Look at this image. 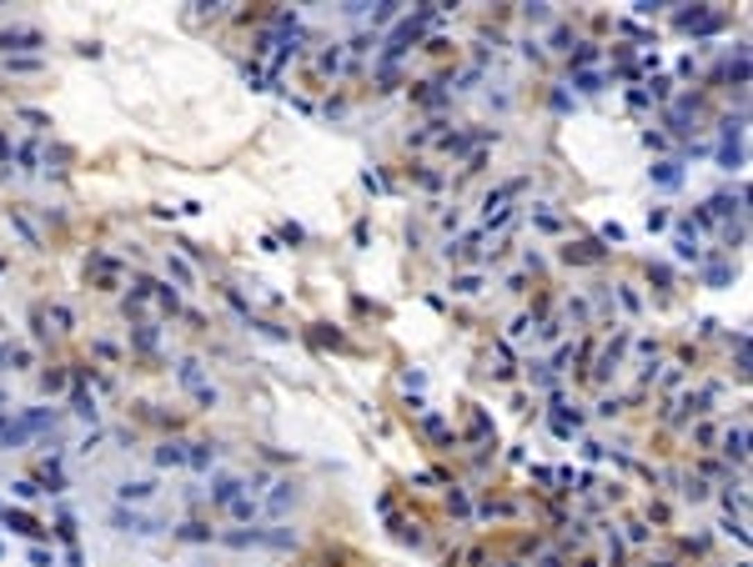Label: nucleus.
<instances>
[{
  "instance_id": "nucleus-1",
  "label": "nucleus",
  "mask_w": 753,
  "mask_h": 567,
  "mask_svg": "<svg viewBox=\"0 0 753 567\" xmlns=\"http://www.w3.org/2000/svg\"><path fill=\"white\" fill-rule=\"evenodd\" d=\"M176 382H181L191 396H196V407H206V412L221 402V392L211 387V376L201 372V362H196V356H181V362H176Z\"/></svg>"
},
{
  "instance_id": "nucleus-2",
  "label": "nucleus",
  "mask_w": 753,
  "mask_h": 567,
  "mask_svg": "<svg viewBox=\"0 0 753 567\" xmlns=\"http://www.w3.org/2000/svg\"><path fill=\"white\" fill-rule=\"evenodd\" d=\"M206 497H211V507H231L236 497H251V477H242V472H217V477H211V487H206Z\"/></svg>"
},
{
  "instance_id": "nucleus-3",
  "label": "nucleus",
  "mask_w": 753,
  "mask_h": 567,
  "mask_svg": "<svg viewBox=\"0 0 753 567\" xmlns=\"http://www.w3.org/2000/svg\"><path fill=\"white\" fill-rule=\"evenodd\" d=\"M111 522H116L121 532H131V537H161V532H171V522L146 517V512H136V507H116V512H111Z\"/></svg>"
},
{
  "instance_id": "nucleus-4",
  "label": "nucleus",
  "mask_w": 753,
  "mask_h": 567,
  "mask_svg": "<svg viewBox=\"0 0 753 567\" xmlns=\"http://www.w3.org/2000/svg\"><path fill=\"white\" fill-rule=\"evenodd\" d=\"M262 492H266V502H262V517H282V512H291L296 502H301L296 482H271V487H262Z\"/></svg>"
},
{
  "instance_id": "nucleus-5",
  "label": "nucleus",
  "mask_w": 753,
  "mask_h": 567,
  "mask_svg": "<svg viewBox=\"0 0 753 567\" xmlns=\"http://www.w3.org/2000/svg\"><path fill=\"white\" fill-rule=\"evenodd\" d=\"M723 20H728L723 10H698V6H693V10H678V26H683V30H693V35H713V30H723Z\"/></svg>"
},
{
  "instance_id": "nucleus-6",
  "label": "nucleus",
  "mask_w": 753,
  "mask_h": 567,
  "mask_svg": "<svg viewBox=\"0 0 753 567\" xmlns=\"http://www.w3.org/2000/svg\"><path fill=\"white\" fill-rule=\"evenodd\" d=\"M156 492H161V487H156V482H151V477H126L121 487H116V497H121V507H126V502H151V497H156Z\"/></svg>"
},
{
  "instance_id": "nucleus-7",
  "label": "nucleus",
  "mask_w": 753,
  "mask_h": 567,
  "mask_svg": "<svg viewBox=\"0 0 753 567\" xmlns=\"http://www.w3.org/2000/svg\"><path fill=\"white\" fill-rule=\"evenodd\" d=\"M723 457L728 462H748V422H738V427H728V437H723Z\"/></svg>"
},
{
  "instance_id": "nucleus-8",
  "label": "nucleus",
  "mask_w": 753,
  "mask_h": 567,
  "mask_svg": "<svg viewBox=\"0 0 753 567\" xmlns=\"http://www.w3.org/2000/svg\"><path fill=\"white\" fill-rule=\"evenodd\" d=\"M35 46H46V40H40V30H20V26H15V30H0V51H6V55H10V51H35Z\"/></svg>"
},
{
  "instance_id": "nucleus-9",
  "label": "nucleus",
  "mask_w": 753,
  "mask_h": 567,
  "mask_svg": "<svg viewBox=\"0 0 753 567\" xmlns=\"http://www.w3.org/2000/svg\"><path fill=\"white\" fill-rule=\"evenodd\" d=\"M673 256H678V261H703V251H698V231H688V226L673 231Z\"/></svg>"
},
{
  "instance_id": "nucleus-10",
  "label": "nucleus",
  "mask_w": 753,
  "mask_h": 567,
  "mask_svg": "<svg viewBox=\"0 0 753 567\" xmlns=\"http://www.w3.org/2000/svg\"><path fill=\"white\" fill-rule=\"evenodd\" d=\"M0 527H10V532H20V537H31V542L40 537V522H35L31 512H10V507H6V512H0Z\"/></svg>"
},
{
  "instance_id": "nucleus-11",
  "label": "nucleus",
  "mask_w": 753,
  "mask_h": 567,
  "mask_svg": "<svg viewBox=\"0 0 753 567\" xmlns=\"http://www.w3.org/2000/svg\"><path fill=\"white\" fill-rule=\"evenodd\" d=\"M648 176H653V186L673 191V186H683V166H678V161H653V166H648Z\"/></svg>"
},
{
  "instance_id": "nucleus-12",
  "label": "nucleus",
  "mask_w": 753,
  "mask_h": 567,
  "mask_svg": "<svg viewBox=\"0 0 753 567\" xmlns=\"http://www.w3.org/2000/svg\"><path fill=\"white\" fill-rule=\"evenodd\" d=\"M703 281L713 286V291H723V286H734V261H728V256H718V261H708V266H703Z\"/></svg>"
},
{
  "instance_id": "nucleus-13",
  "label": "nucleus",
  "mask_w": 753,
  "mask_h": 567,
  "mask_svg": "<svg viewBox=\"0 0 753 567\" xmlns=\"http://www.w3.org/2000/svg\"><path fill=\"white\" fill-rule=\"evenodd\" d=\"M186 467H196V472L217 467V442H186Z\"/></svg>"
},
{
  "instance_id": "nucleus-14",
  "label": "nucleus",
  "mask_w": 753,
  "mask_h": 567,
  "mask_svg": "<svg viewBox=\"0 0 753 567\" xmlns=\"http://www.w3.org/2000/svg\"><path fill=\"white\" fill-rule=\"evenodd\" d=\"M146 297H151V302H161V311H171V317L181 311V297H176V291H171L166 281H151V277H146Z\"/></svg>"
},
{
  "instance_id": "nucleus-15",
  "label": "nucleus",
  "mask_w": 753,
  "mask_h": 567,
  "mask_svg": "<svg viewBox=\"0 0 753 567\" xmlns=\"http://www.w3.org/2000/svg\"><path fill=\"white\" fill-rule=\"evenodd\" d=\"M26 367H31V347H20V342L0 347V372H26Z\"/></svg>"
},
{
  "instance_id": "nucleus-16",
  "label": "nucleus",
  "mask_w": 753,
  "mask_h": 567,
  "mask_svg": "<svg viewBox=\"0 0 753 567\" xmlns=\"http://www.w3.org/2000/svg\"><path fill=\"white\" fill-rule=\"evenodd\" d=\"M723 76H728V80H738V86H748V46H734V55H728Z\"/></svg>"
},
{
  "instance_id": "nucleus-17",
  "label": "nucleus",
  "mask_w": 753,
  "mask_h": 567,
  "mask_svg": "<svg viewBox=\"0 0 753 567\" xmlns=\"http://www.w3.org/2000/svg\"><path fill=\"white\" fill-rule=\"evenodd\" d=\"M718 166L723 171H743V141H718Z\"/></svg>"
},
{
  "instance_id": "nucleus-18",
  "label": "nucleus",
  "mask_w": 753,
  "mask_h": 567,
  "mask_svg": "<svg viewBox=\"0 0 753 567\" xmlns=\"http://www.w3.org/2000/svg\"><path fill=\"white\" fill-rule=\"evenodd\" d=\"M563 256H568V261H577V266H593V261H602V256H608V246L588 241V246H568Z\"/></svg>"
},
{
  "instance_id": "nucleus-19",
  "label": "nucleus",
  "mask_w": 753,
  "mask_h": 567,
  "mask_svg": "<svg viewBox=\"0 0 753 567\" xmlns=\"http://www.w3.org/2000/svg\"><path fill=\"white\" fill-rule=\"evenodd\" d=\"M156 467H186V442H161L156 447Z\"/></svg>"
},
{
  "instance_id": "nucleus-20",
  "label": "nucleus",
  "mask_w": 753,
  "mask_h": 567,
  "mask_svg": "<svg viewBox=\"0 0 753 567\" xmlns=\"http://www.w3.org/2000/svg\"><path fill=\"white\" fill-rule=\"evenodd\" d=\"M226 512H231L236 522H262V502H256V497H236Z\"/></svg>"
},
{
  "instance_id": "nucleus-21",
  "label": "nucleus",
  "mask_w": 753,
  "mask_h": 567,
  "mask_svg": "<svg viewBox=\"0 0 753 567\" xmlns=\"http://www.w3.org/2000/svg\"><path fill=\"white\" fill-rule=\"evenodd\" d=\"M171 537H181V542H211L217 532H211L206 522H181V527H171Z\"/></svg>"
},
{
  "instance_id": "nucleus-22",
  "label": "nucleus",
  "mask_w": 753,
  "mask_h": 567,
  "mask_svg": "<svg viewBox=\"0 0 753 567\" xmlns=\"http://www.w3.org/2000/svg\"><path fill=\"white\" fill-rule=\"evenodd\" d=\"M71 407H76L81 422H96V417H101V412H96V396H91V392H81V387L71 392Z\"/></svg>"
},
{
  "instance_id": "nucleus-23",
  "label": "nucleus",
  "mask_w": 753,
  "mask_h": 567,
  "mask_svg": "<svg viewBox=\"0 0 753 567\" xmlns=\"http://www.w3.org/2000/svg\"><path fill=\"white\" fill-rule=\"evenodd\" d=\"M452 291H457V297H477L482 277H477V271H462V277H452Z\"/></svg>"
},
{
  "instance_id": "nucleus-24",
  "label": "nucleus",
  "mask_w": 753,
  "mask_h": 567,
  "mask_svg": "<svg viewBox=\"0 0 753 567\" xmlns=\"http://www.w3.org/2000/svg\"><path fill=\"white\" fill-rule=\"evenodd\" d=\"M618 362H623V337H618L608 351H602V362H598V382H608V372H613Z\"/></svg>"
},
{
  "instance_id": "nucleus-25",
  "label": "nucleus",
  "mask_w": 753,
  "mask_h": 567,
  "mask_svg": "<svg viewBox=\"0 0 753 567\" xmlns=\"http://www.w3.org/2000/svg\"><path fill=\"white\" fill-rule=\"evenodd\" d=\"M131 342H136L141 351H156V347H161V331H156V326H131Z\"/></svg>"
},
{
  "instance_id": "nucleus-26",
  "label": "nucleus",
  "mask_w": 753,
  "mask_h": 567,
  "mask_svg": "<svg viewBox=\"0 0 753 567\" xmlns=\"http://www.w3.org/2000/svg\"><path fill=\"white\" fill-rule=\"evenodd\" d=\"M316 66H321V76H337V71H341V46L321 51V55H316Z\"/></svg>"
},
{
  "instance_id": "nucleus-27",
  "label": "nucleus",
  "mask_w": 753,
  "mask_h": 567,
  "mask_svg": "<svg viewBox=\"0 0 753 567\" xmlns=\"http://www.w3.org/2000/svg\"><path fill=\"white\" fill-rule=\"evenodd\" d=\"M573 86L583 91V96H593V91H602V76H598V71H577V76H573Z\"/></svg>"
},
{
  "instance_id": "nucleus-28",
  "label": "nucleus",
  "mask_w": 753,
  "mask_h": 567,
  "mask_svg": "<svg viewBox=\"0 0 753 567\" xmlns=\"http://www.w3.org/2000/svg\"><path fill=\"white\" fill-rule=\"evenodd\" d=\"M166 271H171V277H176L181 286H191V281H196V271H191V266H186L181 256H171V261H166Z\"/></svg>"
},
{
  "instance_id": "nucleus-29",
  "label": "nucleus",
  "mask_w": 753,
  "mask_h": 567,
  "mask_svg": "<svg viewBox=\"0 0 753 567\" xmlns=\"http://www.w3.org/2000/svg\"><path fill=\"white\" fill-rule=\"evenodd\" d=\"M56 532H60V537H66V542H71V548H76V517H71L66 507H60V512H56Z\"/></svg>"
},
{
  "instance_id": "nucleus-30",
  "label": "nucleus",
  "mask_w": 753,
  "mask_h": 567,
  "mask_svg": "<svg viewBox=\"0 0 753 567\" xmlns=\"http://www.w3.org/2000/svg\"><path fill=\"white\" fill-rule=\"evenodd\" d=\"M668 86H673L668 76H653V80H648V86H643V91H648V101H668Z\"/></svg>"
},
{
  "instance_id": "nucleus-31",
  "label": "nucleus",
  "mask_w": 753,
  "mask_h": 567,
  "mask_svg": "<svg viewBox=\"0 0 753 567\" xmlns=\"http://www.w3.org/2000/svg\"><path fill=\"white\" fill-rule=\"evenodd\" d=\"M46 317L56 322V331H71V306H60V302H56V306H46Z\"/></svg>"
},
{
  "instance_id": "nucleus-32",
  "label": "nucleus",
  "mask_w": 753,
  "mask_h": 567,
  "mask_svg": "<svg viewBox=\"0 0 753 567\" xmlns=\"http://www.w3.org/2000/svg\"><path fill=\"white\" fill-rule=\"evenodd\" d=\"M10 492H15L20 502H35V497H40V482H31V477H26V482H10Z\"/></svg>"
},
{
  "instance_id": "nucleus-33",
  "label": "nucleus",
  "mask_w": 753,
  "mask_h": 567,
  "mask_svg": "<svg viewBox=\"0 0 753 567\" xmlns=\"http://www.w3.org/2000/svg\"><path fill=\"white\" fill-rule=\"evenodd\" d=\"M573 55V71H583V66H593L598 60V46H577V51H568Z\"/></svg>"
},
{
  "instance_id": "nucleus-34",
  "label": "nucleus",
  "mask_w": 753,
  "mask_h": 567,
  "mask_svg": "<svg viewBox=\"0 0 753 567\" xmlns=\"http://www.w3.org/2000/svg\"><path fill=\"white\" fill-rule=\"evenodd\" d=\"M648 277H653L663 291H668V286H673V266H668V261H658V266H648Z\"/></svg>"
},
{
  "instance_id": "nucleus-35",
  "label": "nucleus",
  "mask_w": 753,
  "mask_h": 567,
  "mask_svg": "<svg viewBox=\"0 0 753 567\" xmlns=\"http://www.w3.org/2000/svg\"><path fill=\"white\" fill-rule=\"evenodd\" d=\"M447 502H452V512H457V517H472V502H467V497H462L457 487H452V492H447Z\"/></svg>"
},
{
  "instance_id": "nucleus-36",
  "label": "nucleus",
  "mask_w": 753,
  "mask_h": 567,
  "mask_svg": "<svg viewBox=\"0 0 753 567\" xmlns=\"http://www.w3.org/2000/svg\"><path fill=\"white\" fill-rule=\"evenodd\" d=\"M10 221H15V231H20V236H26L31 246H40V231H35V226H31L26 216H10Z\"/></svg>"
},
{
  "instance_id": "nucleus-37",
  "label": "nucleus",
  "mask_w": 753,
  "mask_h": 567,
  "mask_svg": "<svg viewBox=\"0 0 753 567\" xmlns=\"http://www.w3.org/2000/svg\"><path fill=\"white\" fill-rule=\"evenodd\" d=\"M26 557H31V567H56V552H46V548H31Z\"/></svg>"
},
{
  "instance_id": "nucleus-38",
  "label": "nucleus",
  "mask_w": 753,
  "mask_h": 567,
  "mask_svg": "<svg viewBox=\"0 0 753 567\" xmlns=\"http://www.w3.org/2000/svg\"><path fill=\"white\" fill-rule=\"evenodd\" d=\"M602 241H613V246H623V241H628V231H623L618 221H608V226H602Z\"/></svg>"
},
{
  "instance_id": "nucleus-39",
  "label": "nucleus",
  "mask_w": 753,
  "mask_h": 567,
  "mask_svg": "<svg viewBox=\"0 0 753 567\" xmlns=\"http://www.w3.org/2000/svg\"><path fill=\"white\" fill-rule=\"evenodd\" d=\"M683 497H693V502H703V497H708V487H703L698 477H688V482H683Z\"/></svg>"
},
{
  "instance_id": "nucleus-40",
  "label": "nucleus",
  "mask_w": 753,
  "mask_h": 567,
  "mask_svg": "<svg viewBox=\"0 0 753 567\" xmlns=\"http://www.w3.org/2000/svg\"><path fill=\"white\" fill-rule=\"evenodd\" d=\"M523 15H527V26H543V20H552V10H548V6H527Z\"/></svg>"
},
{
  "instance_id": "nucleus-41",
  "label": "nucleus",
  "mask_w": 753,
  "mask_h": 567,
  "mask_svg": "<svg viewBox=\"0 0 753 567\" xmlns=\"http://www.w3.org/2000/svg\"><path fill=\"white\" fill-rule=\"evenodd\" d=\"M668 226V211H663V206H648V231H663Z\"/></svg>"
},
{
  "instance_id": "nucleus-42",
  "label": "nucleus",
  "mask_w": 753,
  "mask_h": 567,
  "mask_svg": "<svg viewBox=\"0 0 753 567\" xmlns=\"http://www.w3.org/2000/svg\"><path fill=\"white\" fill-rule=\"evenodd\" d=\"M618 302L628 306V311H643V302H638V291H628V286H618Z\"/></svg>"
},
{
  "instance_id": "nucleus-43",
  "label": "nucleus",
  "mask_w": 753,
  "mask_h": 567,
  "mask_svg": "<svg viewBox=\"0 0 753 567\" xmlns=\"http://www.w3.org/2000/svg\"><path fill=\"white\" fill-rule=\"evenodd\" d=\"M663 6H668V0H638V6H633V10H638V15H658Z\"/></svg>"
},
{
  "instance_id": "nucleus-44",
  "label": "nucleus",
  "mask_w": 753,
  "mask_h": 567,
  "mask_svg": "<svg viewBox=\"0 0 753 567\" xmlns=\"http://www.w3.org/2000/svg\"><path fill=\"white\" fill-rule=\"evenodd\" d=\"M40 387H46V392H60V387H66V376H60V372H46V376H40Z\"/></svg>"
},
{
  "instance_id": "nucleus-45",
  "label": "nucleus",
  "mask_w": 753,
  "mask_h": 567,
  "mask_svg": "<svg viewBox=\"0 0 753 567\" xmlns=\"http://www.w3.org/2000/svg\"><path fill=\"white\" fill-rule=\"evenodd\" d=\"M643 146H648V151H668V136H658V131H648V136H643Z\"/></svg>"
},
{
  "instance_id": "nucleus-46",
  "label": "nucleus",
  "mask_w": 753,
  "mask_h": 567,
  "mask_svg": "<svg viewBox=\"0 0 753 567\" xmlns=\"http://www.w3.org/2000/svg\"><path fill=\"white\" fill-rule=\"evenodd\" d=\"M628 106H633V111H643V106H648V91H643V86H633V91H628Z\"/></svg>"
},
{
  "instance_id": "nucleus-47",
  "label": "nucleus",
  "mask_w": 753,
  "mask_h": 567,
  "mask_svg": "<svg viewBox=\"0 0 753 567\" xmlns=\"http://www.w3.org/2000/svg\"><path fill=\"white\" fill-rule=\"evenodd\" d=\"M527 331H532V317H518V322L507 326V337H527Z\"/></svg>"
},
{
  "instance_id": "nucleus-48",
  "label": "nucleus",
  "mask_w": 753,
  "mask_h": 567,
  "mask_svg": "<svg viewBox=\"0 0 753 567\" xmlns=\"http://www.w3.org/2000/svg\"><path fill=\"white\" fill-rule=\"evenodd\" d=\"M613 412H623V402H618V396H602V402H598V417H613Z\"/></svg>"
},
{
  "instance_id": "nucleus-49",
  "label": "nucleus",
  "mask_w": 753,
  "mask_h": 567,
  "mask_svg": "<svg viewBox=\"0 0 753 567\" xmlns=\"http://www.w3.org/2000/svg\"><path fill=\"white\" fill-rule=\"evenodd\" d=\"M35 66H40L35 55H15V60H10V71H35Z\"/></svg>"
},
{
  "instance_id": "nucleus-50",
  "label": "nucleus",
  "mask_w": 753,
  "mask_h": 567,
  "mask_svg": "<svg viewBox=\"0 0 753 567\" xmlns=\"http://www.w3.org/2000/svg\"><path fill=\"white\" fill-rule=\"evenodd\" d=\"M628 542H648V527H643V522H628Z\"/></svg>"
}]
</instances>
